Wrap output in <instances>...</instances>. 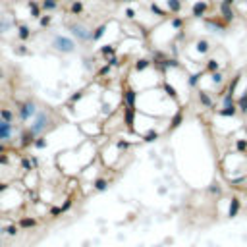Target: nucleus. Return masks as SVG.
I'll use <instances>...</instances> for the list:
<instances>
[{
  "instance_id": "nucleus-3",
  "label": "nucleus",
  "mask_w": 247,
  "mask_h": 247,
  "mask_svg": "<svg viewBox=\"0 0 247 247\" xmlns=\"http://www.w3.org/2000/svg\"><path fill=\"white\" fill-rule=\"evenodd\" d=\"M33 114H37V108H35L33 103H23L19 106V116H21V120H29Z\"/></svg>"
},
{
  "instance_id": "nucleus-2",
  "label": "nucleus",
  "mask_w": 247,
  "mask_h": 247,
  "mask_svg": "<svg viewBox=\"0 0 247 247\" xmlns=\"http://www.w3.org/2000/svg\"><path fill=\"white\" fill-rule=\"evenodd\" d=\"M12 133H14V127L8 120H0V141H8L12 139Z\"/></svg>"
},
{
  "instance_id": "nucleus-1",
  "label": "nucleus",
  "mask_w": 247,
  "mask_h": 247,
  "mask_svg": "<svg viewBox=\"0 0 247 247\" xmlns=\"http://www.w3.org/2000/svg\"><path fill=\"white\" fill-rule=\"evenodd\" d=\"M52 45H54L56 50H62V52L74 50V41H70V39H66V37H56L54 41H52Z\"/></svg>"
},
{
  "instance_id": "nucleus-4",
  "label": "nucleus",
  "mask_w": 247,
  "mask_h": 247,
  "mask_svg": "<svg viewBox=\"0 0 247 247\" xmlns=\"http://www.w3.org/2000/svg\"><path fill=\"white\" fill-rule=\"evenodd\" d=\"M45 126H47V114H45V112H39L37 120L33 124V131H35V133H41V131L45 130Z\"/></svg>"
}]
</instances>
